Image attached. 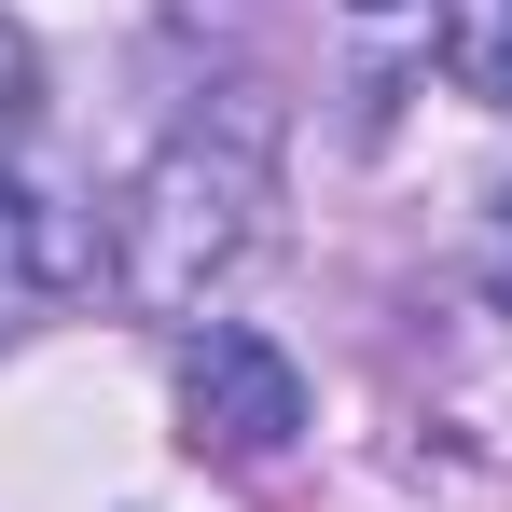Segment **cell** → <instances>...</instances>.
<instances>
[{
	"label": "cell",
	"mask_w": 512,
	"mask_h": 512,
	"mask_svg": "<svg viewBox=\"0 0 512 512\" xmlns=\"http://www.w3.org/2000/svg\"><path fill=\"white\" fill-rule=\"evenodd\" d=\"M56 277H70V250H56L42 194H28V180H0V333H14V319H28Z\"/></svg>",
	"instance_id": "3957f363"
},
{
	"label": "cell",
	"mask_w": 512,
	"mask_h": 512,
	"mask_svg": "<svg viewBox=\"0 0 512 512\" xmlns=\"http://www.w3.org/2000/svg\"><path fill=\"white\" fill-rule=\"evenodd\" d=\"M28 97H42V70H28V42L0 28V180H14V139H28Z\"/></svg>",
	"instance_id": "5b68a950"
},
{
	"label": "cell",
	"mask_w": 512,
	"mask_h": 512,
	"mask_svg": "<svg viewBox=\"0 0 512 512\" xmlns=\"http://www.w3.org/2000/svg\"><path fill=\"white\" fill-rule=\"evenodd\" d=\"M263 208H277V125H263L250 97H236V111H194L167 153L139 167V194H125V291H139L153 319L208 305V291L250 263Z\"/></svg>",
	"instance_id": "6da1fadb"
},
{
	"label": "cell",
	"mask_w": 512,
	"mask_h": 512,
	"mask_svg": "<svg viewBox=\"0 0 512 512\" xmlns=\"http://www.w3.org/2000/svg\"><path fill=\"white\" fill-rule=\"evenodd\" d=\"M443 70L485 111H512V0H443Z\"/></svg>",
	"instance_id": "277c9868"
},
{
	"label": "cell",
	"mask_w": 512,
	"mask_h": 512,
	"mask_svg": "<svg viewBox=\"0 0 512 512\" xmlns=\"http://www.w3.org/2000/svg\"><path fill=\"white\" fill-rule=\"evenodd\" d=\"M360 14H402V0H360Z\"/></svg>",
	"instance_id": "8992f818"
},
{
	"label": "cell",
	"mask_w": 512,
	"mask_h": 512,
	"mask_svg": "<svg viewBox=\"0 0 512 512\" xmlns=\"http://www.w3.org/2000/svg\"><path fill=\"white\" fill-rule=\"evenodd\" d=\"M180 416H194V443H222V457H277L305 429V374H291V346L208 319V333L180 346Z\"/></svg>",
	"instance_id": "7a4b0ae2"
}]
</instances>
